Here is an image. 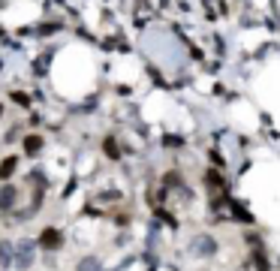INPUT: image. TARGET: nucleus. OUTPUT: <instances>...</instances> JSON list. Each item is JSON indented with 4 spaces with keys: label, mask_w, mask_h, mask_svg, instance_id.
I'll return each mask as SVG.
<instances>
[{
    "label": "nucleus",
    "mask_w": 280,
    "mask_h": 271,
    "mask_svg": "<svg viewBox=\"0 0 280 271\" xmlns=\"http://www.w3.org/2000/svg\"><path fill=\"white\" fill-rule=\"evenodd\" d=\"M205 184H208L211 190H220V187H223V178H220V172H217V169H208V175H205Z\"/></svg>",
    "instance_id": "nucleus-9"
},
{
    "label": "nucleus",
    "mask_w": 280,
    "mask_h": 271,
    "mask_svg": "<svg viewBox=\"0 0 280 271\" xmlns=\"http://www.w3.org/2000/svg\"><path fill=\"white\" fill-rule=\"evenodd\" d=\"M211 163H214V166H223V157H220L217 151H211Z\"/></svg>",
    "instance_id": "nucleus-14"
},
{
    "label": "nucleus",
    "mask_w": 280,
    "mask_h": 271,
    "mask_svg": "<svg viewBox=\"0 0 280 271\" xmlns=\"http://www.w3.org/2000/svg\"><path fill=\"white\" fill-rule=\"evenodd\" d=\"M12 250H15V247H9V244H0V259H3L6 265L12 262Z\"/></svg>",
    "instance_id": "nucleus-12"
},
{
    "label": "nucleus",
    "mask_w": 280,
    "mask_h": 271,
    "mask_svg": "<svg viewBox=\"0 0 280 271\" xmlns=\"http://www.w3.org/2000/svg\"><path fill=\"white\" fill-rule=\"evenodd\" d=\"M190 250H193V256L208 259V256H214V253H217V241H214L211 235H196V238L190 241Z\"/></svg>",
    "instance_id": "nucleus-1"
},
{
    "label": "nucleus",
    "mask_w": 280,
    "mask_h": 271,
    "mask_svg": "<svg viewBox=\"0 0 280 271\" xmlns=\"http://www.w3.org/2000/svg\"><path fill=\"white\" fill-rule=\"evenodd\" d=\"M15 199H18V190H15L12 184H6V187L0 190V208H3V211H9V208L15 205Z\"/></svg>",
    "instance_id": "nucleus-4"
},
{
    "label": "nucleus",
    "mask_w": 280,
    "mask_h": 271,
    "mask_svg": "<svg viewBox=\"0 0 280 271\" xmlns=\"http://www.w3.org/2000/svg\"><path fill=\"white\" fill-rule=\"evenodd\" d=\"M12 100H15V103H21V106H27V103H30V100H27V97H24V94H18V91H15V94H12Z\"/></svg>",
    "instance_id": "nucleus-13"
},
{
    "label": "nucleus",
    "mask_w": 280,
    "mask_h": 271,
    "mask_svg": "<svg viewBox=\"0 0 280 271\" xmlns=\"http://www.w3.org/2000/svg\"><path fill=\"white\" fill-rule=\"evenodd\" d=\"M60 244H63L60 229L45 226V229H42V235H39V247H42V250H60Z\"/></svg>",
    "instance_id": "nucleus-2"
},
{
    "label": "nucleus",
    "mask_w": 280,
    "mask_h": 271,
    "mask_svg": "<svg viewBox=\"0 0 280 271\" xmlns=\"http://www.w3.org/2000/svg\"><path fill=\"white\" fill-rule=\"evenodd\" d=\"M15 169H18V157H6L0 163V181H9L15 175Z\"/></svg>",
    "instance_id": "nucleus-5"
},
{
    "label": "nucleus",
    "mask_w": 280,
    "mask_h": 271,
    "mask_svg": "<svg viewBox=\"0 0 280 271\" xmlns=\"http://www.w3.org/2000/svg\"><path fill=\"white\" fill-rule=\"evenodd\" d=\"M103 148H106V157H112V160H118V157H121V151H118V142H115L112 136L103 142Z\"/></svg>",
    "instance_id": "nucleus-10"
},
{
    "label": "nucleus",
    "mask_w": 280,
    "mask_h": 271,
    "mask_svg": "<svg viewBox=\"0 0 280 271\" xmlns=\"http://www.w3.org/2000/svg\"><path fill=\"white\" fill-rule=\"evenodd\" d=\"M30 262H33V241H18L15 244V265L24 271L30 268Z\"/></svg>",
    "instance_id": "nucleus-3"
},
{
    "label": "nucleus",
    "mask_w": 280,
    "mask_h": 271,
    "mask_svg": "<svg viewBox=\"0 0 280 271\" xmlns=\"http://www.w3.org/2000/svg\"><path fill=\"white\" fill-rule=\"evenodd\" d=\"M78 271H100V259H97V256H84V259L78 262Z\"/></svg>",
    "instance_id": "nucleus-11"
},
{
    "label": "nucleus",
    "mask_w": 280,
    "mask_h": 271,
    "mask_svg": "<svg viewBox=\"0 0 280 271\" xmlns=\"http://www.w3.org/2000/svg\"><path fill=\"white\" fill-rule=\"evenodd\" d=\"M39 151H42V136H27V139H24V154L36 157Z\"/></svg>",
    "instance_id": "nucleus-6"
},
{
    "label": "nucleus",
    "mask_w": 280,
    "mask_h": 271,
    "mask_svg": "<svg viewBox=\"0 0 280 271\" xmlns=\"http://www.w3.org/2000/svg\"><path fill=\"white\" fill-rule=\"evenodd\" d=\"M229 205H232V214H235L241 223H250V220H253V217H250V211H247V208H244L238 199H229Z\"/></svg>",
    "instance_id": "nucleus-7"
},
{
    "label": "nucleus",
    "mask_w": 280,
    "mask_h": 271,
    "mask_svg": "<svg viewBox=\"0 0 280 271\" xmlns=\"http://www.w3.org/2000/svg\"><path fill=\"white\" fill-rule=\"evenodd\" d=\"M250 262H253L259 271H268V256H265V250H262V247H256V250L250 253Z\"/></svg>",
    "instance_id": "nucleus-8"
},
{
    "label": "nucleus",
    "mask_w": 280,
    "mask_h": 271,
    "mask_svg": "<svg viewBox=\"0 0 280 271\" xmlns=\"http://www.w3.org/2000/svg\"><path fill=\"white\" fill-rule=\"evenodd\" d=\"M0 112H3V109H0Z\"/></svg>",
    "instance_id": "nucleus-15"
}]
</instances>
